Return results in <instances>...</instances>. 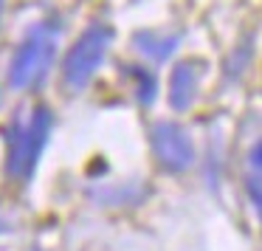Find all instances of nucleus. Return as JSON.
Segmentation results:
<instances>
[{
	"mask_svg": "<svg viewBox=\"0 0 262 251\" xmlns=\"http://www.w3.org/2000/svg\"><path fill=\"white\" fill-rule=\"evenodd\" d=\"M54 127V113L46 104H37L29 113L26 121H14L9 130V144H6V172L17 181H29L34 175L40 155L48 144Z\"/></svg>",
	"mask_w": 262,
	"mask_h": 251,
	"instance_id": "nucleus-1",
	"label": "nucleus"
},
{
	"mask_svg": "<svg viewBox=\"0 0 262 251\" xmlns=\"http://www.w3.org/2000/svg\"><path fill=\"white\" fill-rule=\"evenodd\" d=\"M54 57H57V29L51 23L31 26L9 62V85L14 91L37 88L48 76Z\"/></svg>",
	"mask_w": 262,
	"mask_h": 251,
	"instance_id": "nucleus-2",
	"label": "nucleus"
},
{
	"mask_svg": "<svg viewBox=\"0 0 262 251\" xmlns=\"http://www.w3.org/2000/svg\"><path fill=\"white\" fill-rule=\"evenodd\" d=\"M113 43V29L110 26H91L85 34L76 37V43L68 48L62 59V79L71 91H82L88 88V82L96 76L99 65L107 57V48Z\"/></svg>",
	"mask_w": 262,
	"mask_h": 251,
	"instance_id": "nucleus-3",
	"label": "nucleus"
},
{
	"mask_svg": "<svg viewBox=\"0 0 262 251\" xmlns=\"http://www.w3.org/2000/svg\"><path fill=\"white\" fill-rule=\"evenodd\" d=\"M149 144L166 172H186L194 164V141L181 124L175 121H158L149 130Z\"/></svg>",
	"mask_w": 262,
	"mask_h": 251,
	"instance_id": "nucleus-4",
	"label": "nucleus"
},
{
	"mask_svg": "<svg viewBox=\"0 0 262 251\" xmlns=\"http://www.w3.org/2000/svg\"><path fill=\"white\" fill-rule=\"evenodd\" d=\"M200 71L203 65L198 59H181L172 68L169 76V108L183 113L192 108V102L198 99V88H200Z\"/></svg>",
	"mask_w": 262,
	"mask_h": 251,
	"instance_id": "nucleus-5",
	"label": "nucleus"
},
{
	"mask_svg": "<svg viewBox=\"0 0 262 251\" xmlns=\"http://www.w3.org/2000/svg\"><path fill=\"white\" fill-rule=\"evenodd\" d=\"M136 46L141 48L147 57L164 59L166 54L178 46V37H172V34L169 37H161V34H155V31H141V34L136 37Z\"/></svg>",
	"mask_w": 262,
	"mask_h": 251,
	"instance_id": "nucleus-6",
	"label": "nucleus"
},
{
	"mask_svg": "<svg viewBox=\"0 0 262 251\" xmlns=\"http://www.w3.org/2000/svg\"><path fill=\"white\" fill-rule=\"evenodd\" d=\"M133 79L138 82V96H141V102H149V99L155 96V76L136 68L133 71Z\"/></svg>",
	"mask_w": 262,
	"mask_h": 251,
	"instance_id": "nucleus-7",
	"label": "nucleus"
},
{
	"mask_svg": "<svg viewBox=\"0 0 262 251\" xmlns=\"http://www.w3.org/2000/svg\"><path fill=\"white\" fill-rule=\"evenodd\" d=\"M248 198L254 200L256 215H259V223H262V183H256V181H251V183H248Z\"/></svg>",
	"mask_w": 262,
	"mask_h": 251,
	"instance_id": "nucleus-8",
	"label": "nucleus"
},
{
	"mask_svg": "<svg viewBox=\"0 0 262 251\" xmlns=\"http://www.w3.org/2000/svg\"><path fill=\"white\" fill-rule=\"evenodd\" d=\"M251 161H254V164H256V166H259V170H262V141H259V144H256V147H254V153H251Z\"/></svg>",
	"mask_w": 262,
	"mask_h": 251,
	"instance_id": "nucleus-9",
	"label": "nucleus"
},
{
	"mask_svg": "<svg viewBox=\"0 0 262 251\" xmlns=\"http://www.w3.org/2000/svg\"><path fill=\"white\" fill-rule=\"evenodd\" d=\"M3 6H6V0H0V23H3Z\"/></svg>",
	"mask_w": 262,
	"mask_h": 251,
	"instance_id": "nucleus-10",
	"label": "nucleus"
},
{
	"mask_svg": "<svg viewBox=\"0 0 262 251\" xmlns=\"http://www.w3.org/2000/svg\"><path fill=\"white\" fill-rule=\"evenodd\" d=\"M31 251H40V248H31Z\"/></svg>",
	"mask_w": 262,
	"mask_h": 251,
	"instance_id": "nucleus-11",
	"label": "nucleus"
}]
</instances>
